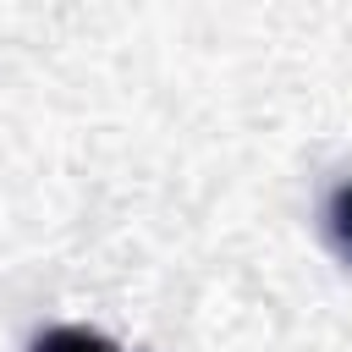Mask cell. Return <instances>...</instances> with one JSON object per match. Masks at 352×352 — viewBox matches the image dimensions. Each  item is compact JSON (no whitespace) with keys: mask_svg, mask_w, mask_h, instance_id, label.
Returning a JSON list of instances; mask_svg holds the SVG:
<instances>
[{"mask_svg":"<svg viewBox=\"0 0 352 352\" xmlns=\"http://www.w3.org/2000/svg\"><path fill=\"white\" fill-rule=\"evenodd\" d=\"M33 352H121V346L88 324H50L33 336Z\"/></svg>","mask_w":352,"mask_h":352,"instance_id":"cell-2","label":"cell"},{"mask_svg":"<svg viewBox=\"0 0 352 352\" xmlns=\"http://www.w3.org/2000/svg\"><path fill=\"white\" fill-rule=\"evenodd\" d=\"M324 236H330L336 258L352 270V176H346V182H336V187H330V198H324Z\"/></svg>","mask_w":352,"mask_h":352,"instance_id":"cell-1","label":"cell"}]
</instances>
